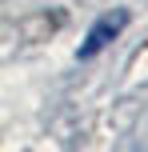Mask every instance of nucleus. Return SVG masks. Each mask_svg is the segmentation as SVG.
Wrapping results in <instances>:
<instances>
[{"label":"nucleus","mask_w":148,"mask_h":152,"mask_svg":"<svg viewBox=\"0 0 148 152\" xmlns=\"http://www.w3.org/2000/svg\"><path fill=\"white\" fill-rule=\"evenodd\" d=\"M124 24H128V12H108V16H100V20L92 24V32H88V40L80 44V56H84V60H88V56H96L120 28H124Z\"/></svg>","instance_id":"obj_1"}]
</instances>
